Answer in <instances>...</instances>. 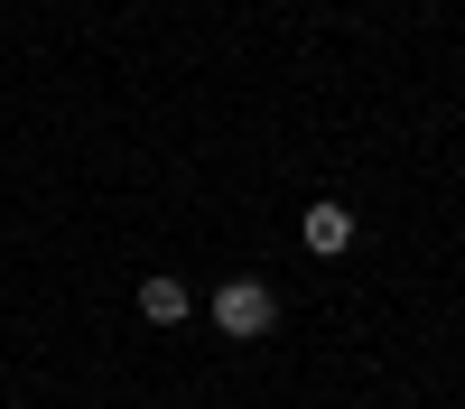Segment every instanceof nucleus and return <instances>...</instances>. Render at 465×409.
<instances>
[{
    "label": "nucleus",
    "instance_id": "1",
    "mask_svg": "<svg viewBox=\"0 0 465 409\" xmlns=\"http://www.w3.org/2000/svg\"><path fill=\"white\" fill-rule=\"evenodd\" d=\"M214 326L232 335V345L270 335V326H280V288H270V279H223V288H214Z\"/></svg>",
    "mask_w": 465,
    "mask_h": 409
},
{
    "label": "nucleus",
    "instance_id": "2",
    "mask_svg": "<svg viewBox=\"0 0 465 409\" xmlns=\"http://www.w3.org/2000/svg\"><path fill=\"white\" fill-rule=\"evenodd\" d=\"M298 242L317 251V260H335V251H354V214H344V205H307V223H298Z\"/></svg>",
    "mask_w": 465,
    "mask_h": 409
},
{
    "label": "nucleus",
    "instance_id": "3",
    "mask_svg": "<svg viewBox=\"0 0 465 409\" xmlns=\"http://www.w3.org/2000/svg\"><path fill=\"white\" fill-rule=\"evenodd\" d=\"M186 307H196V297H186V279H168V270L140 279V316H149V326H186Z\"/></svg>",
    "mask_w": 465,
    "mask_h": 409
}]
</instances>
